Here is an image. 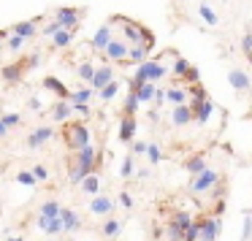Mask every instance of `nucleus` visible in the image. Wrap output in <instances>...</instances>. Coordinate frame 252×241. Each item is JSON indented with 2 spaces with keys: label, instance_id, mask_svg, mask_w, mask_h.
Segmentation results:
<instances>
[{
  "label": "nucleus",
  "instance_id": "nucleus-1",
  "mask_svg": "<svg viewBox=\"0 0 252 241\" xmlns=\"http://www.w3.org/2000/svg\"><path fill=\"white\" fill-rule=\"evenodd\" d=\"M63 136H65V147L73 149V152H76L79 147H84V144H90V130H87L84 122H65Z\"/></svg>",
  "mask_w": 252,
  "mask_h": 241
},
{
  "label": "nucleus",
  "instance_id": "nucleus-2",
  "mask_svg": "<svg viewBox=\"0 0 252 241\" xmlns=\"http://www.w3.org/2000/svg\"><path fill=\"white\" fill-rule=\"evenodd\" d=\"M217 179H220V174H217V171H212V168L206 165V168H203L201 174H195V179L190 181V187H187V190H190L192 195H201V192L212 190V184H214Z\"/></svg>",
  "mask_w": 252,
  "mask_h": 241
},
{
  "label": "nucleus",
  "instance_id": "nucleus-3",
  "mask_svg": "<svg viewBox=\"0 0 252 241\" xmlns=\"http://www.w3.org/2000/svg\"><path fill=\"white\" fill-rule=\"evenodd\" d=\"M90 211L95 214V217H111V211H114V201H111L109 195H95L93 203H90Z\"/></svg>",
  "mask_w": 252,
  "mask_h": 241
},
{
  "label": "nucleus",
  "instance_id": "nucleus-4",
  "mask_svg": "<svg viewBox=\"0 0 252 241\" xmlns=\"http://www.w3.org/2000/svg\"><path fill=\"white\" fill-rule=\"evenodd\" d=\"M127 49H130L127 44H122V41H114V38H111L109 44L103 46V55H106V60L125 62V57H127Z\"/></svg>",
  "mask_w": 252,
  "mask_h": 241
},
{
  "label": "nucleus",
  "instance_id": "nucleus-5",
  "mask_svg": "<svg viewBox=\"0 0 252 241\" xmlns=\"http://www.w3.org/2000/svg\"><path fill=\"white\" fill-rule=\"evenodd\" d=\"M220 233H222V222H220V217H203V222H201V239L217 241Z\"/></svg>",
  "mask_w": 252,
  "mask_h": 241
},
{
  "label": "nucleus",
  "instance_id": "nucleus-6",
  "mask_svg": "<svg viewBox=\"0 0 252 241\" xmlns=\"http://www.w3.org/2000/svg\"><path fill=\"white\" fill-rule=\"evenodd\" d=\"M190 122H192L190 106H187V103H176L174 111H171V125H174V127H185V125H190Z\"/></svg>",
  "mask_w": 252,
  "mask_h": 241
},
{
  "label": "nucleus",
  "instance_id": "nucleus-7",
  "mask_svg": "<svg viewBox=\"0 0 252 241\" xmlns=\"http://www.w3.org/2000/svg\"><path fill=\"white\" fill-rule=\"evenodd\" d=\"M60 222H63V233H71V230H76L79 225H82V219H79V214L73 211V209H63L60 206Z\"/></svg>",
  "mask_w": 252,
  "mask_h": 241
},
{
  "label": "nucleus",
  "instance_id": "nucleus-8",
  "mask_svg": "<svg viewBox=\"0 0 252 241\" xmlns=\"http://www.w3.org/2000/svg\"><path fill=\"white\" fill-rule=\"evenodd\" d=\"M52 136H55V130H52V127H35V130L28 136V147L30 149H38V147H44Z\"/></svg>",
  "mask_w": 252,
  "mask_h": 241
},
{
  "label": "nucleus",
  "instance_id": "nucleus-9",
  "mask_svg": "<svg viewBox=\"0 0 252 241\" xmlns=\"http://www.w3.org/2000/svg\"><path fill=\"white\" fill-rule=\"evenodd\" d=\"M44 90L55 92L60 100H68V98H71V90L65 87V82H60V79H55V76H46V79H44Z\"/></svg>",
  "mask_w": 252,
  "mask_h": 241
},
{
  "label": "nucleus",
  "instance_id": "nucleus-10",
  "mask_svg": "<svg viewBox=\"0 0 252 241\" xmlns=\"http://www.w3.org/2000/svg\"><path fill=\"white\" fill-rule=\"evenodd\" d=\"M133 138H136V117H122V122H120V141L130 144Z\"/></svg>",
  "mask_w": 252,
  "mask_h": 241
},
{
  "label": "nucleus",
  "instance_id": "nucleus-11",
  "mask_svg": "<svg viewBox=\"0 0 252 241\" xmlns=\"http://www.w3.org/2000/svg\"><path fill=\"white\" fill-rule=\"evenodd\" d=\"M38 228L44 230L46 236H57V233H63V222H60V217H38Z\"/></svg>",
  "mask_w": 252,
  "mask_h": 241
},
{
  "label": "nucleus",
  "instance_id": "nucleus-12",
  "mask_svg": "<svg viewBox=\"0 0 252 241\" xmlns=\"http://www.w3.org/2000/svg\"><path fill=\"white\" fill-rule=\"evenodd\" d=\"M212 111H214L212 98H203V100H201V106H198V111L192 114V120H195L198 125H206V122H209V117H212Z\"/></svg>",
  "mask_w": 252,
  "mask_h": 241
},
{
  "label": "nucleus",
  "instance_id": "nucleus-13",
  "mask_svg": "<svg viewBox=\"0 0 252 241\" xmlns=\"http://www.w3.org/2000/svg\"><path fill=\"white\" fill-rule=\"evenodd\" d=\"M111 41V22H106L103 28L95 33V38H93V49H98V52H103V46Z\"/></svg>",
  "mask_w": 252,
  "mask_h": 241
},
{
  "label": "nucleus",
  "instance_id": "nucleus-14",
  "mask_svg": "<svg viewBox=\"0 0 252 241\" xmlns=\"http://www.w3.org/2000/svg\"><path fill=\"white\" fill-rule=\"evenodd\" d=\"M109 82H111V65H103V68H98V71H95V76L90 79V84H93V90H100V87H106Z\"/></svg>",
  "mask_w": 252,
  "mask_h": 241
},
{
  "label": "nucleus",
  "instance_id": "nucleus-15",
  "mask_svg": "<svg viewBox=\"0 0 252 241\" xmlns=\"http://www.w3.org/2000/svg\"><path fill=\"white\" fill-rule=\"evenodd\" d=\"M79 184H82V190L87 192V195H98L100 192V176L98 174H87Z\"/></svg>",
  "mask_w": 252,
  "mask_h": 241
},
{
  "label": "nucleus",
  "instance_id": "nucleus-16",
  "mask_svg": "<svg viewBox=\"0 0 252 241\" xmlns=\"http://www.w3.org/2000/svg\"><path fill=\"white\" fill-rule=\"evenodd\" d=\"M71 114H73V106L68 103V100H60V103L52 109V117H55L57 122H68V120H71Z\"/></svg>",
  "mask_w": 252,
  "mask_h": 241
},
{
  "label": "nucleus",
  "instance_id": "nucleus-17",
  "mask_svg": "<svg viewBox=\"0 0 252 241\" xmlns=\"http://www.w3.org/2000/svg\"><path fill=\"white\" fill-rule=\"evenodd\" d=\"M179 82H182V79H179ZM179 82H174V87L165 90V100H168V103H174V106L176 103H187V92L182 87H176Z\"/></svg>",
  "mask_w": 252,
  "mask_h": 241
},
{
  "label": "nucleus",
  "instance_id": "nucleus-18",
  "mask_svg": "<svg viewBox=\"0 0 252 241\" xmlns=\"http://www.w3.org/2000/svg\"><path fill=\"white\" fill-rule=\"evenodd\" d=\"M22 73H25L22 65H19V62H14V65H6V68H3V71H0V76L6 79L8 84H17L19 79H22Z\"/></svg>",
  "mask_w": 252,
  "mask_h": 241
},
{
  "label": "nucleus",
  "instance_id": "nucleus-19",
  "mask_svg": "<svg viewBox=\"0 0 252 241\" xmlns=\"http://www.w3.org/2000/svg\"><path fill=\"white\" fill-rule=\"evenodd\" d=\"M203 168H206V160H203V154H192L190 160H185V171H187V174H192V176L201 174Z\"/></svg>",
  "mask_w": 252,
  "mask_h": 241
},
{
  "label": "nucleus",
  "instance_id": "nucleus-20",
  "mask_svg": "<svg viewBox=\"0 0 252 241\" xmlns=\"http://www.w3.org/2000/svg\"><path fill=\"white\" fill-rule=\"evenodd\" d=\"M201 222H203V217L192 219V222L185 228V236H182V241H198V239H201Z\"/></svg>",
  "mask_w": 252,
  "mask_h": 241
},
{
  "label": "nucleus",
  "instance_id": "nucleus-21",
  "mask_svg": "<svg viewBox=\"0 0 252 241\" xmlns=\"http://www.w3.org/2000/svg\"><path fill=\"white\" fill-rule=\"evenodd\" d=\"M230 84H233L239 92H247L250 90V79H247V73H241V71H230Z\"/></svg>",
  "mask_w": 252,
  "mask_h": 241
},
{
  "label": "nucleus",
  "instance_id": "nucleus-22",
  "mask_svg": "<svg viewBox=\"0 0 252 241\" xmlns=\"http://www.w3.org/2000/svg\"><path fill=\"white\" fill-rule=\"evenodd\" d=\"M136 98H138V103H149V100L155 98V82H144L141 87L136 90Z\"/></svg>",
  "mask_w": 252,
  "mask_h": 241
},
{
  "label": "nucleus",
  "instance_id": "nucleus-23",
  "mask_svg": "<svg viewBox=\"0 0 252 241\" xmlns=\"http://www.w3.org/2000/svg\"><path fill=\"white\" fill-rule=\"evenodd\" d=\"M87 174H93V171H90L87 165H82V163H76V160H73V168H71V174H68V179H71V184H79V181H82Z\"/></svg>",
  "mask_w": 252,
  "mask_h": 241
},
{
  "label": "nucleus",
  "instance_id": "nucleus-24",
  "mask_svg": "<svg viewBox=\"0 0 252 241\" xmlns=\"http://www.w3.org/2000/svg\"><path fill=\"white\" fill-rule=\"evenodd\" d=\"M60 214V203L52 198V201H44L41 203V209H38V217H57Z\"/></svg>",
  "mask_w": 252,
  "mask_h": 241
},
{
  "label": "nucleus",
  "instance_id": "nucleus-25",
  "mask_svg": "<svg viewBox=\"0 0 252 241\" xmlns=\"http://www.w3.org/2000/svg\"><path fill=\"white\" fill-rule=\"evenodd\" d=\"M98 92H100V98H103L106 103H109V100H114V98H117V92H120V82H114V79H111V82L106 84V87H100Z\"/></svg>",
  "mask_w": 252,
  "mask_h": 241
},
{
  "label": "nucleus",
  "instance_id": "nucleus-26",
  "mask_svg": "<svg viewBox=\"0 0 252 241\" xmlns=\"http://www.w3.org/2000/svg\"><path fill=\"white\" fill-rule=\"evenodd\" d=\"M138 98H136V92H127V100H125V106H122V117H133L138 111Z\"/></svg>",
  "mask_w": 252,
  "mask_h": 241
},
{
  "label": "nucleus",
  "instance_id": "nucleus-27",
  "mask_svg": "<svg viewBox=\"0 0 252 241\" xmlns=\"http://www.w3.org/2000/svg\"><path fill=\"white\" fill-rule=\"evenodd\" d=\"M133 174H136V160H133L130 154H127V157L122 160V168H120V176H122V179H130Z\"/></svg>",
  "mask_w": 252,
  "mask_h": 241
},
{
  "label": "nucleus",
  "instance_id": "nucleus-28",
  "mask_svg": "<svg viewBox=\"0 0 252 241\" xmlns=\"http://www.w3.org/2000/svg\"><path fill=\"white\" fill-rule=\"evenodd\" d=\"M144 154L149 157V163H152V165H158L160 160H163V152H160L158 144H147V152H144Z\"/></svg>",
  "mask_w": 252,
  "mask_h": 241
},
{
  "label": "nucleus",
  "instance_id": "nucleus-29",
  "mask_svg": "<svg viewBox=\"0 0 252 241\" xmlns=\"http://www.w3.org/2000/svg\"><path fill=\"white\" fill-rule=\"evenodd\" d=\"M165 233H168V241H182V236H185V228H182V225H176L174 219H171V222H168V230H165Z\"/></svg>",
  "mask_w": 252,
  "mask_h": 241
},
{
  "label": "nucleus",
  "instance_id": "nucleus-30",
  "mask_svg": "<svg viewBox=\"0 0 252 241\" xmlns=\"http://www.w3.org/2000/svg\"><path fill=\"white\" fill-rule=\"evenodd\" d=\"M90 98H93V90H76V92H71V103H90Z\"/></svg>",
  "mask_w": 252,
  "mask_h": 241
},
{
  "label": "nucleus",
  "instance_id": "nucleus-31",
  "mask_svg": "<svg viewBox=\"0 0 252 241\" xmlns=\"http://www.w3.org/2000/svg\"><path fill=\"white\" fill-rule=\"evenodd\" d=\"M100 233H103L106 239H111V236H117V233H120V222L109 217V219H106V222H103V230H100Z\"/></svg>",
  "mask_w": 252,
  "mask_h": 241
},
{
  "label": "nucleus",
  "instance_id": "nucleus-32",
  "mask_svg": "<svg viewBox=\"0 0 252 241\" xmlns=\"http://www.w3.org/2000/svg\"><path fill=\"white\" fill-rule=\"evenodd\" d=\"M17 181H19V184H30V187L38 184V179L33 176V171H19V174H17Z\"/></svg>",
  "mask_w": 252,
  "mask_h": 241
},
{
  "label": "nucleus",
  "instance_id": "nucleus-33",
  "mask_svg": "<svg viewBox=\"0 0 252 241\" xmlns=\"http://www.w3.org/2000/svg\"><path fill=\"white\" fill-rule=\"evenodd\" d=\"M38 62H41L38 55H30L25 60H19V65H22V71H33V68H38Z\"/></svg>",
  "mask_w": 252,
  "mask_h": 241
},
{
  "label": "nucleus",
  "instance_id": "nucleus-34",
  "mask_svg": "<svg viewBox=\"0 0 252 241\" xmlns=\"http://www.w3.org/2000/svg\"><path fill=\"white\" fill-rule=\"evenodd\" d=\"M182 82H187V84H201V73H198V68H187V73L182 76Z\"/></svg>",
  "mask_w": 252,
  "mask_h": 241
},
{
  "label": "nucleus",
  "instance_id": "nucleus-35",
  "mask_svg": "<svg viewBox=\"0 0 252 241\" xmlns=\"http://www.w3.org/2000/svg\"><path fill=\"white\" fill-rule=\"evenodd\" d=\"M187 68H190V62L182 60V57H176V62H174V76H176V79H182V76L187 73Z\"/></svg>",
  "mask_w": 252,
  "mask_h": 241
},
{
  "label": "nucleus",
  "instance_id": "nucleus-36",
  "mask_svg": "<svg viewBox=\"0 0 252 241\" xmlns=\"http://www.w3.org/2000/svg\"><path fill=\"white\" fill-rule=\"evenodd\" d=\"M79 76H82L84 82H90V79L95 76V65H93V62H84V65H79Z\"/></svg>",
  "mask_w": 252,
  "mask_h": 241
},
{
  "label": "nucleus",
  "instance_id": "nucleus-37",
  "mask_svg": "<svg viewBox=\"0 0 252 241\" xmlns=\"http://www.w3.org/2000/svg\"><path fill=\"white\" fill-rule=\"evenodd\" d=\"M171 219H174V222H176V225H182V228H187V225H190V222H192V217H190V211H176V214H174V217H171Z\"/></svg>",
  "mask_w": 252,
  "mask_h": 241
},
{
  "label": "nucleus",
  "instance_id": "nucleus-38",
  "mask_svg": "<svg viewBox=\"0 0 252 241\" xmlns=\"http://www.w3.org/2000/svg\"><path fill=\"white\" fill-rule=\"evenodd\" d=\"M0 122H3L6 127H17L19 122H22V117H19V114H3V117H0Z\"/></svg>",
  "mask_w": 252,
  "mask_h": 241
},
{
  "label": "nucleus",
  "instance_id": "nucleus-39",
  "mask_svg": "<svg viewBox=\"0 0 252 241\" xmlns=\"http://www.w3.org/2000/svg\"><path fill=\"white\" fill-rule=\"evenodd\" d=\"M252 239V217L247 214V219H244V233H241V241H250Z\"/></svg>",
  "mask_w": 252,
  "mask_h": 241
},
{
  "label": "nucleus",
  "instance_id": "nucleus-40",
  "mask_svg": "<svg viewBox=\"0 0 252 241\" xmlns=\"http://www.w3.org/2000/svg\"><path fill=\"white\" fill-rule=\"evenodd\" d=\"M33 176H35L38 181H46V179H49V171H46L44 165H35V168H33Z\"/></svg>",
  "mask_w": 252,
  "mask_h": 241
},
{
  "label": "nucleus",
  "instance_id": "nucleus-41",
  "mask_svg": "<svg viewBox=\"0 0 252 241\" xmlns=\"http://www.w3.org/2000/svg\"><path fill=\"white\" fill-rule=\"evenodd\" d=\"M130 147H133V154H144V152H147V144H144V141H136V138L130 141Z\"/></svg>",
  "mask_w": 252,
  "mask_h": 241
},
{
  "label": "nucleus",
  "instance_id": "nucleus-42",
  "mask_svg": "<svg viewBox=\"0 0 252 241\" xmlns=\"http://www.w3.org/2000/svg\"><path fill=\"white\" fill-rule=\"evenodd\" d=\"M120 203H122L125 209H133V198H130V192L122 190V192H120Z\"/></svg>",
  "mask_w": 252,
  "mask_h": 241
},
{
  "label": "nucleus",
  "instance_id": "nucleus-43",
  "mask_svg": "<svg viewBox=\"0 0 252 241\" xmlns=\"http://www.w3.org/2000/svg\"><path fill=\"white\" fill-rule=\"evenodd\" d=\"M220 214H225V198L214 201V211H212V217H220Z\"/></svg>",
  "mask_w": 252,
  "mask_h": 241
},
{
  "label": "nucleus",
  "instance_id": "nucleus-44",
  "mask_svg": "<svg viewBox=\"0 0 252 241\" xmlns=\"http://www.w3.org/2000/svg\"><path fill=\"white\" fill-rule=\"evenodd\" d=\"M241 49H244V55L252 52V35H244V38H241Z\"/></svg>",
  "mask_w": 252,
  "mask_h": 241
},
{
  "label": "nucleus",
  "instance_id": "nucleus-45",
  "mask_svg": "<svg viewBox=\"0 0 252 241\" xmlns=\"http://www.w3.org/2000/svg\"><path fill=\"white\" fill-rule=\"evenodd\" d=\"M71 106H73V111H79V114L90 117V106H87V103H71Z\"/></svg>",
  "mask_w": 252,
  "mask_h": 241
},
{
  "label": "nucleus",
  "instance_id": "nucleus-46",
  "mask_svg": "<svg viewBox=\"0 0 252 241\" xmlns=\"http://www.w3.org/2000/svg\"><path fill=\"white\" fill-rule=\"evenodd\" d=\"M155 100H158L155 106H163V103H165V90H158V87H155Z\"/></svg>",
  "mask_w": 252,
  "mask_h": 241
},
{
  "label": "nucleus",
  "instance_id": "nucleus-47",
  "mask_svg": "<svg viewBox=\"0 0 252 241\" xmlns=\"http://www.w3.org/2000/svg\"><path fill=\"white\" fill-rule=\"evenodd\" d=\"M201 14H203V17H206V22H209V25H214V22H217V17H214V14H212V11H209V8H206V6H203V8H201Z\"/></svg>",
  "mask_w": 252,
  "mask_h": 241
},
{
  "label": "nucleus",
  "instance_id": "nucleus-48",
  "mask_svg": "<svg viewBox=\"0 0 252 241\" xmlns=\"http://www.w3.org/2000/svg\"><path fill=\"white\" fill-rule=\"evenodd\" d=\"M160 239H163V230H160V228H152V241H160Z\"/></svg>",
  "mask_w": 252,
  "mask_h": 241
},
{
  "label": "nucleus",
  "instance_id": "nucleus-49",
  "mask_svg": "<svg viewBox=\"0 0 252 241\" xmlns=\"http://www.w3.org/2000/svg\"><path fill=\"white\" fill-rule=\"evenodd\" d=\"M6 133H8V127H6V125H3V122H0V138L6 136Z\"/></svg>",
  "mask_w": 252,
  "mask_h": 241
},
{
  "label": "nucleus",
  "instance_id": "nucleus-50",
  "mask_svg": "<svg viewBox=\"0 0 252 241\" xmlns=\"http://www.w3.org/2000/svg\"><path fill=\"white\" fill-rule=\"evenodd\" d=\"M8 35H11V30H0V41H3V38H8Z\"/></svg>",
  "mask_w": 252,
  "mask_h": 241
},
{
  "label": "nucleus",
  "instance_id": "nucleus-51",
  "mask_svg": "<svg viewBox=\"0 0 252 241\" xmlns=\"http://www.w3.org/2000/svg\"><path fill=\"white\" fill-rule=\"evenodd\" d=\"M8 241H25V236H11Z\"/></svg>",
  "mask_w": 252,
  "mask_h": 241
},
{
  "label": "nucleus",
  "instance_id": "nucleus-52",
  "mask_svg": "<svg viewBox=\"0 0 252 241\" xmlns=\"http://www.w3.org/2000/svg\"><path fill=\"white\" fill-rule=\"evenodd\" d=\"M247 60H250V65H252V52H250V55H247Z\"/></svg>",
  "mask_w": 252,
  "mask_h": 241
},
{
  "label": "nucleus",
  "instance_id": "nucleus-53",
  "mask_svg": "<svg viewBox=\"0 0 252 241\" xmlns=\"http://www.w3.org/2000/svg\"><path fill=\"white\" fill-rule=\"evenodd\" d=\"M247 214H250V217H252V209H250V211H247Z\"/></svg>",
  "mask_w": 252,
  "mask_h": 241
},
{
  "label": "nucleus",
  "instance_id": "nucleus-54",
  "mask_svg": "<svg viewBox=\"0 0 252 241\" xmlns=\"http://www.w3.org/2000/svg\"><path fill=\"white\" fill-rule=\"evenodd\" d=\"M198 241H206V239H198Z\"/></svg>",
  "mask_w": 252,
  "mask_h": 241
}]
</instances>
